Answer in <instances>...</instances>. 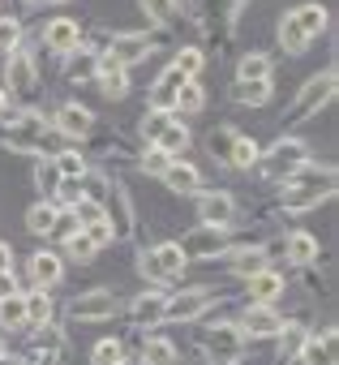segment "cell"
<instances>
[{
	"instance_id": "ba28073f",
	"label": "cell",
	"mask_w": 339,
	"mask_h": 365,
	"mask_svg": "<svg viewBox=\"0 0 339 365\" xmlns=\"http://www.w3.org/2000/svg\"><path fill=\"white\" fill-rule=\"evenodd\" d=\"M215 305V288H185L181 297H167V318L172 322H194L202 309H211Z\"/></svg>"
},
{
	"instance_id": "d6986e66",
	"label": "cell",
	"mask_w": 339,
	"mask_h": 365,
	"mask_svg": "<svg viewBox=\"0 0 339 365\" xmlns=\"http://www.w3.org/2000/svg\"><path fill=\"white\" fill-rule=\"evenodd\" d=\"M245 284H249L254 305H271L275 297H283V275H275V271H258V275H249Z\"/></svg>"
},
{
	"instance_id": "f1b7e54d",
	"label": "cell",
	"mask_w": 339,
	"mask_h": 365,
	"mask_svg": "<svg viewBox=\"0 0 339 365\" xmlns=\"http://www.w3.org/2000/svg\"><path fill=\"white\" fill-rule=\"evenodd\" d=\"M266 99H271V78H266V82H236V86H232V103L262 108Z\"/></svg>"
},
{
	"instance_id": "6da1fadb",
	"label": "cell",
	"mask_w": 339,
	"mask_h": 365,
	"mask_svg": "<svg viewBox=\"0 0 339 365\" xmlns=\"http://www.w3.org/2000/svg\"><path fill=\"white\" fill-rule=\"evenodd\" d=\"M301 163H309V146H305L301 138H279L266 155H258V168H262V176H271V180H288Z\"/></svg>"
},
{
	"instance_id": "8992f818",
	"label": "cell",
	"mask_w": 339,
	"mask_h": 365,
	"mask_svg": "<svg viewBox=\"0 0 339 365\" xmlns=\"http://www.w3.org/2000/svg\"><path fill=\"white\" fill-rule=\"evenodd\" d=\"M181 245V254H185V262H207V258H215V254H224V245H228V228H194L185 241H177Z\"/></svg>"
},
{
	"instance_id": "f907efd6",
	"label": "cell",
	"mask_w": 339,
	"mask_h": 365,
	"mask_svg": "<svg viewBox=\"0 0 339 365\" xmlns=\"http://www.w3.org/2000/svg\"><path fill=\"white\" fill-rule=\"evenodd\" d=\"M167 163H172V159H167L159 146H150V150H146V159H142V172H150V176H163V168H167Z\"/></svg>"
},
{
	"instance_id": "91938a15",
	"label": "cell",
	"mask_w": 339,
	"mask_h": 365,
	"mask_svg": "<svg viewBox=\"0 0 339 365\" xmlns=\"http://www.w3.org/2000/svg\"><path fill=\"white\" fill-rule=\"evenodd\" d=\"M0 356H5V348H0Z\"/></svg>"
},
{
	"instance_id": "8fae6325",
	"label": "cell",
	"mask_w": 339,
	"mask_h": 365,
	"mask_svg": "<svg viewBox=\"0 0 339 365\" xmlns=\"http://www.w3.org/2000/svg\"><path fill=\"white\" fill-rule=\"evenodd\" d=\"M198 220H202V228H228L236 220L232 194H198Z\"/></svg>"
},
{
	"instance_id": "7bdbcfd3",
	"label": "cell",
	"mask_w": 339,
	"mask_h": 365,
	"mask_svg": "<svg viewBox=\"0 0 339 365\" xmlns=\"http://www.w3.org/2000/svg\"><path fill=\"white\" fill-rule=\"evenodd\" d=\"M69 56H73V61H69V69H65V73H69L73 82L95 78V52H69Z\"/></svg>"
},
{
	"instance_id": "94428289",
	"label": "cell",
	"mask_w": 339,
	"mask_h": 365,
	"mask_svg": "<svg viewBox=\"0 0 339 365\" xmlns=\"http://www.w3.org/2000/svg\"><path fill=\"white\" fill-rule=\"evenodd\" d=\"M120 365H125V361H120Z\"/></svg>"
},
{
	"instance_id": "3957f363",
	"label": "cell",
	"mask_w": 339,
	"mask_h": 365,
	"mask_svg": "<svg viewBox=\"0 0 339 365\" xmlns=\"http://www.w3.org/2000/svg\"><path fill=\"white\" fill-rule=\"evenodd\" d=\"M202 348H207V361L211 365H236L241 352H245V335H241L236 322H219V327L207 331V344Z\"/></svg>"
},
{
	"instance_id": "d590c367",
	"label": "cell",
	"mask_w": 339,
	"mask_h": 365,
	"mask_svg": "<svg viewBox=\"0 0 339 365\" xmlns=\"http://www.w3.org/2000/svg\"><path fill=\"white\" fill-rule=\"evenodd\" d=\"M142 361L146 365H177V348L167 339H146L142 344Z\"/></svg>"
},
{
	"instance_id": "9c48e42d",
	"label": "cell",
	"mask_w": 339,
	"mask_h": 365,
	"mask_svg": "<svg viewBox=\"0 0 339 365\" xmlns=\"http://www.w3.org/2000/svg\"><path fill=\"white\" fill-rule=\"evenodd\" d=\"M95 78H99V91L103 99H125L129 95V69L116 61V56H95Z\"/></svg>"
},
{
	"instance_id": "f35d334b",
	"label": "cell",
	"mask_w": 339,
	"mask_h": 365,
	"mask_svg": "<svg viewBox=\"0 0 339 365\" xmlns=\"http://www.w3.org/2000/svg\"><path fill=\"white\" fill-rule=\"evenodd\" d=\"M172 65H177V69H181L189 82H198V73H202V65H207V61H202V52H198V48H181Z\"/></svg>"
},
{
	"instance_id": "7a4b0ae2",
	"label": "cell",
	"mask_w": 339,
	"mask_h": 365,
	"mask_svg": "<svg viewBox=\"0 0 339 365\" xmlns=\"http://www.w3.org/2000/svg\"><path fill=\"white\" fill-rule=\"evenodd\" d=\"M330 95H335V69H322L318 78H309V82L301 86V95H296V103H292V112H288L283 125H301V120L318 116V108H326Z\"/></svg>"
},
{
	"instance_id": "74e56055",
	"label": "cell",
	"mask_w": 339,
	"mask_h": 365,
	"mask_svg": "<svg viewBox=\"0 0 339 365\" xmlns=\"http://www.w3.org/2000/svg\"><path fill=\"white\" fill-rule=\"evenodd\" d=\"M35 185H39V194H43V198H52V194L61 190V172H56V163H52V159H43V163L35 168Z\"/></svg>"
},
{
	"instance_id": "b9f144b4",
	"label": "cell",
	"mask_w": 339,
	"mask_h": 365,
	"mask_svg": "<svg viewBox=\"0 0 339 365\" xmlns=\"http://www.w3.org/2000/svg\"><path fill=\"white\" fill-rule=\"evenodd\" d=\"M65 254H69L73 262H90V258H95L99 250L90 245V237H86V232H73V237L65 241Z\"/></svg>"
},
{
	"instance_id": "277c9868",
	"label": "cell",
	"mask_w": 339,
	"mask_h": 365,
	"mask_svg": "<svg viewBox=\"0 0 339 365\" xmlns=\"http://www.w3.org/2000/svg\"><path fill=\"white\" fill-rule=\"evenodd\" d=\"M35 91H39V69H35L31 52H9V61H5V95L31 99Z\"/></svg>"
},
{
	"instance_id": "e575fe53",
	"label": "cell",
	"mask_w": 339,
	"mask_h": 365,
	"mask_svg": "<svg viewBox=\"0 0 339 365\" xmlns=\"http://www.w3.org/2000/svg\"><path fill=\"white\" fill-rule=\"evenodd\" d=\"M52 163H56L61 180H82L86 176V159L78 150H61V155H52Z\"/></svg>"
},
{
	"instance_id": "7dc6e473",
	"label": "cell",
	"mask_w": 339,
	"mask_h": 365,
	"mask_svg": "<svg viewBox=\"0 0 339 365\" xmlns=\"http://www.w3.org/2000/svg\"><path fill=\"white\" fill-rule=\"evenodd\" d=\"M73 232H82V228H78V220H73V211H56V224H52V232H48V237L69 241Z\"/></svg>"
},
{
	"instance_id": "836d02e7",
	"label": "cell",
	"mask_w": 339,
	"mask_h": 365,
	"mask_svg": "<svg viewBox=\"0 0 339 365\" xmlns=\"http://www.w3.org/2000/svg\"><path fill=\"white\" fill-rule=\"evenodd\" d=\"M258 155H262V150H258L254 138H236L232 150H228V163H232V168H258Z\"/></svg>"
},
{
	"instance_id": "ee69618b",
	"label": "cell",
	"mask_w": 339,
	"mask_h": 365,
	"mask_svg": "<svg viewBox=\"0 0 339 365\" xmlns=\"http://www.w3.org/2000/svg\"><path fill=\"white\" fill-rule=\"evenodd\" d=\"M95 365H120L125 361V348H120V339H103V344H95Z\"/></svg>"
},
{
	"instance_id": "52a82bcc",
	"label": "cell",
	"mask_w": 339,
	"mask_h": 365,
	"mask_svg": "<svg viewBox=\"0 0 339 365\" xmlns=\"http://www.w3.org/2000/svg\"><path fill=\"white\" fill-rule=\"evenodd\" d=\"M103 220L112 224L116 237L133 232V202H129V194L116 185V180H108V190H103Z\"/></svg>"
},
{
	"instance_id": "ab89813d",
	"label": "cell",
	"mask_w": 339,
	"mask_h": 365,
	"mask_svg": "<svg viewBox=\"0 0 339 365\" xmlns=\"http://www.w3.org/2000/svg\"><path fill=\"white\" fill-rule=\"evenodd\" d=\"M202 103H207V95H202L198 82H185L177 91V112H202Z\"/></svg>"
},
{
	"instance_id": "bcb514c9",
	"label": "cell",
	"mask_w": 339,
	"mask_h": 365,
	"mask_svg": "<svg viewBox=\"0 0 339 365\" xmlns=\"http://www.w3.org/2000/svg\"><path fill=\"white\" fill-rule=\"evenodd\" d=\"M18 39H22V26L14 18H0V52H18Z\"/></svg>"
},
{
	"instance_id": "f546056e",
	"label": "cell",
	"mask_w": 339,
	"mask_h": 365,
	"mask_svg": "<svg viewBox=\"0 0 339 365\" xmlns=\"http://www.w3.org/2000/svg\"><path fill=\"white\" fill-rule=\"evenodd\" d=\"M305 339H309V331H305V327L283 322V327H279V361H292V356L305 348Z\"/></svg>"
},
{
	"instance_id": "83f0119b",
	"label": "cell",
	"mask_w": 339,
	"mask_h": 365,
	"mask_svg": "<svg viewBox=\"0 0 339 365\" xmlns=\"http://www.w3.org/2000/svg\"><path fill=\"white\" fill-rule=\"evenodd\" d=\"M292 18L301 22V31L309 35V43L326 31V9H322V5H301V9H292Z\"/></svg>"
},
{
	"instance_id": "f6af8a7d",
	"label": "cell",
	"mask_w": 339,
	"mask_h": 365,
	"mask_svg": "<svg viewBox=\"0 0 339 365\" xmlns=\"http://www.w3.org/2000/svg\"><path fill=\"white\" fill-rule=\"evenodd\" d=\"M150 112L172 116V112H177V91H167V86H159V82H155V91H150Z\"/></svg>"
},
{
	"instance_id": "c3c4849f",
	"label": "cell",
	"mask_w": 339,
	"mask_h": 365,
	"mask_svg": "<svg viewBox=\"0 0 339 365\" xmlns=\"http://www.w3.org/2000/svg\"><path fill=\"white\" fill-rule=\"evenodd\" d=\"M82 232L90 237V245H95V250H103V245H112V241H116V232H112V224H108V220H99V224H90V228H82Z\"/></svg>"
},
{
	"instance_id": "4316f807",
	"label": "cell",
	"mask_w": 339,
	"mask_h": 365,
	"mask_svg": "<svg viewBox=\"0 0 339 365\" xmlns=\"http://www.w3.org/2000/svg\"><path fill=\"white\" fill-rule=\"evenodd\" d=\"M330 194H322V190H305V185H288V194H283V211H313L318 202H326Z\"/></svg>"
},
{
	"instance_id": "44dd1931",
	"label": "cell",
	"mask_w": 339,
	"mask_h": 365,
	"mask_svg": "<svg viewBox=\"0 0 339 365\" xmlns=\"http://www.w3.org/2000/svg\"><path fill=\"white\" fill-rule=\"evenodd\" d=\"M150 258H155V267H159V275H163V279H177V275H181L185 267H189L177 241H167V245H159V250H150Z\"/></svg>"
},
{
	"instance_id": "9a60e30c",
	"label": "cell",
	"mask_w": 339,
	"mask_h": 365,
	"mask_svg": "<svg viewBox=\"0 0 339 365\" xmlns=\"http://www.w3.org/2000/svg\"><path fill=\"white\" fill-rule=\"evenodd\" d=\"M56 133L61 138H86L90 129H95V116H90V108H78V103H65L61 112H56Z\"/></svg>"
},
{
	"instance_id": "5b68a950",
	"label": "cell",
	"mask_w": 339,
	"mask_h": 365,
	"mask_svg": "<svg viewBox=\"0 0 339 365\" xmlns=\"http://www.w3.org/2000/svg\"><path fill=\"white\" fill-rule=\"evenodd\" d=\"M69 314H73L78 322H103V318L120 314V301H116V292H112V288H90V292L73 297Z\"/></svg>"
},
{
	"instance_id": "d4e9b609",
	"label": "cell",
	"mask_w": 339,
	"mask_h": 365,
	"mask_svg": "<svg viewBox=\"0 0 339 365\" xmlns=\"http://www.w3.org/2000/svg\"><path fill=\"white\" fill-rule=\"evenodd\" d=\"M271 78V56L266 52H249V56H241V65H236V82H266Z\"/></svg>"
},
{
	"instance_id": "4fadbf2b",
	"label": "cell",
	"mask_w": 339,
	"mask_h": 365,
	"mask_svg": "<svg viewBox=\"0 0 339 365\" xmlns=\"http://www.w3.org/2000/svg\"><path fill=\"white\" fill-rule=\"evenodd\" d=\"M163 185L172 190V194H198L202 190V172L194 163H185V159H172V163L163 168Z\"/></svg>"
},
{
	"instance_id": "1f68e13d",
	"label": "cell",
	"mask_w": 339,
	"mask_h": 365,
	"mask_svg": "<svg viewBox=\"0 0 339 365\" xmlns=\"http://www.w3.org/2000/svg\"><path fill=\"white\" fill-rule=\"evenodd\" d=\"M0 327L5 331H26V305H22V292L0 301Z\"/></svg>"
},
{
	"instance_id": "9f6ffc18",
	"label": "cell",
	"mask_w": 339,
	"mask_h": 365,
	"mask_svg": "<svg viewBox=\"0 0 339 365\" xmlns=\"http://www.w3.org/2000/svg\"><path fill=\"white\" fill-rule=\"evenodd\" d=\"M9 262H14V250H9L5 241H0V271H9Z\"/></svg>"
},
{
	"instance_id": "f5cc1de1",
	"label": "cell",
	"mask_w": 339,
	"mask_h": 365,
	"mask_svg": "<svg viewBox=\"0 0 339 365\" xmlns=\"http://www.w3.org/2000/svg\"><path fill=\"white\" fill-rule=\"evenodd\" d=\"M185 82H189V78H185V73H181V69H177V65H167V69H163V73H159V86H167V91H181V86H185Z\"/></svg>"
},
{
	"instance_id": "11a10c76",
	"label": "cell",
	"mask_w": 339,
	"mask_h": 365,
	"mask_svg": "<svg viewBox=\"0 0 339 365\" xmlns=\"http://www.w3.org/2000/svg\"><path fill=\"white\" fill-rule=\"evenodd\" d=\"M18 292V279H14V271H0V301L5 297H14Z\"/></svg>"
},
{
	"instance_id": "2e32d148",
	"label": "cell",
	"mask_w": 339,
	"mask_h": 365,
	"mask_svg": "<svg viewBox=\"0 0 339 365\" xmlns=\"http://www.w3.org/2000/svg\"><path fill=\"white\" fill-rule=\"evenodd\" d=\"M133 318H137L142 327H159V322L167 318V292H159V288L142 292V297L133 301Z\"/></svg>"
},
{
	"instance_id": "ac0fdd59",
	"label": "cell",
	"mask_w": 339,
	"mask_h": 365,
	"mask_svg": "<svg viewBox=\"0 0 339 365\" xmlns=\"http://www.w3.org/2000/svg\"><path fill=\"white\" fill-rule=\"evenodd\" d=\"M228 267H232V275H241V279H249V275H258V271H271V254L266 250H236V254H228Z\"/></svg>"
},
{
	"instance_id": "484cf974",
	"label": "cell",
	"mask_w": 339,
	"mask_h": 365,
	"mask_svg": "<svg viewBox=\"0 0 339 365\" xmlns=\"http://www.w3.org/2000/svg\"><path fill=\"white\" fill-rule=\"evenodd\" d=\"M31 279H35V288H52L61 279V258L56 254H35L31 258Z\"/></svg>"
},
{
	"instance_id": "60d3db41",
	"label": "cell",
	"mask_w": 339,
	"mask_h": 365,
	"mask_svg": "<svg viewBox=\"0 0 339 365\" xmlns=\"http://www.w3.org/2000/svg\"><path fill=\"white\" fill-rule=\"evenodd\" d=\"M73 211V220H78V228H90V224H99L103 220V202H95V198H82L78 207H69Z\"/></svg>"
},
{
	"instance_id": "816d5d0a",
	"label": "cell",
	"mask_w": 339,
	"mask_h": 365,
	"mask_svg": "<svg viewBox=\"0 0 339 365\" xmlns=\"http://www.w3.org/2000/svg\"><path fill=\"white\" fill-rule=\"evenodd\" d=\"M167 120H172V116H163V112H150V116H142V138H146V142H155V138H159V129H163Z\"/></svg>"
},
{
	"instance_id": "603a6c76",
	"label": "cell",
	"mask_w": 339,
	"mask_h": 365,
	"mask_svg": "<svg viewBox=\"0 0 339 365\" xmlns=\"http://www.w3.org/2000/svg\"><path fill=\"white\" fill-rule=\"evenodd\" d=\"M279 48H283L288 56H301V52L309 48V35L301 31V22H296L292 14H283V22H279Z\"/></svg>"
},
{
	"instance_id": "7402d4cb",
	"label": "cell",
	"mask_w": 339,
	"mask_h": 365,
	"mask_svg": "<svg viewBox=\"0 0 339 365\" xmlns=\"http://www.w3.org/2000/svg\"><path fill=\"white\" fill-rule=\"evenodd\" d=\"M22 305H26V327H48V318H52V297H48V288L22 292Z\"/></svg>"
},
{
	"instance_id": "680465c9",
	"label": "cell",
	"mask_w": 339,
	"mask_h": 365,
	"mask_svg": "<svg viewBox=\"0 0 339 365\" xmlns=\"http://www.w3.org/2000/svg\"><path fill=\"white\" fill-rule=\"evenodd\" d=\"M0 365H31V361H22V356H0Z\"/></svg>"
},
{
	"instance_id": "681fc988",
	"label": "cell",
	"mask_w": 339,
	"mask_h": 365,
	"mask_svg": "<svg viewBox=\"0 0 339 365\" xmlns=\"http://www.w3.org/2000/svg\"><path fill=\"white\" fill-rule=\"evenodd\" d=\"M232 142H236V133H232V129H211V155H219V159H228V150H232Z\"/></svg>"
},
{
	"instance_id": "d6a6232c",
	"label": "cell",
	"mask_w": 339,
	"mask_h": 365,
	"mask_svg": "<svg viewBox=\"0 0 339 365\" xmlns=\"http://www.w3.org/2000/svg\"><path fill=\"white\" fill-rule=\"evenodd\" d=\"M52 224H56V207H52V202H35V207L26 211V232L48 237V232H52Z\"/></svg>"
},
{
	"instance_id": "cb8c5ba5",
	"label": "cell",
	"mask_w": 339,
	"mask_h": 365,
	"mask_svg": "<svg viewBox=\"0 0 339 365\" xmlns=\"http://www.w3.org/2000/svg\"><path fill=\"white\" fill-rule=\"evenodd\" d=\"M283 254H288V262L309 267V262H318V241H313L309 232H292V237H288V245H283Z\"/></svg>"
},
{
	"instance_id": "30bf717a",
	"label": "cell",
	"mask_w": 339,
	"mask_h": 365,
	"mask_svg": "<svg viewBox=\"0 0 339 365\" xmlns=\"http://www.w3.org/2000/svg\"><path fill=\"white\" fill-rule=\"evenodd\" d=\"M236 327H241V335H249V339H271V335H279L283 318H279L275 305H249Z\"/></svg>"
},
{
	"instance_id": "7c38bea8",
	"label": "cell",
	"mask_w": 339,
	"mask_h": 365,
	"mask_svg": "<svg viewBox=\"0 0 339 365\" xmlns=\"http://www.w3.org/2000/svg\"><path fill=\"white\" fill-rule=\"evenodd\" d=\"M43 43H48L56 56H69V52H78V43H82V26H78L73 18H52L48 31H43Z\"/></svg>"
},
{
	"instance_id": "6f0895ef",
	"label": "cell",
	"mask_w": 339,
	"mask_h": 365,
	"mask_svg": "<svg viewBox=\"0 0 339 365\" xmlns=\"http://www.w3.org/2000/svg\"><path fill=\"white\" fill-rule=\"evenodd\" d=\"M0 120H9V95H5V86H0Z\"/></svg>"
},
{
	"instance_id": "5bb4252c",
	"label": "cell",
	"mask_w": 339,
	"mask_h": 365,
	"mask_svg": "<svg viewBox=\"0 0 339 365\" xmlns=\"http://www.w3.org/2000/svg\"><path fill=\"white\" fill-rule=\"evenodd\" d=\"M146 52H150V39H146V35H133V31H120V35H112V43H108V56H116L125 69H129L133 61H146Z\"/></svg>"
},
{
	"instance_id": "ffe728a7",
	"label": "cell",
	"mask_w": 339,
	"mask_h": 365,
	"mask_svg": "<svg viewBox=\"0 0 339 365\" xmlns=\"http://www.w3.org/2000/svg\"><path fill=\"white\" fill-rule=\"evenodd\" d=\"M155 146H159V150H163L167 159H181V155H185V146H189V129H185L181 120H167V125L159 129Z\"/></svg>"
},
{
	"instance_id": "4dcf8cb0",
	"label": "cell",
	"mask_w": 339,
	"mask_h": 365,
	"mask_svg": "<svg viewBox=\"0 0 339 365\" xmlns=\"http://www.w3.org/2000/svg\"><path fill=\"white\" fill-rule=\"evenodd\" d=\"M61 352H65V339H61V331H52V327H48V331L35 339V361H39V365H56V361H61Z\"/></svg>"
},
{
	"instance_id": "e0dca14e",
	"label": "cell",
	"mask_w": 339,
	"mask_h": 365,
	"mask_svg": "<svg viewBox=\"0 0 339 365\" xmlns=\"http://www.w3.org/2000/svg\"><path fill=\"white\" fill-rule=\"evenodd\" d=\"M296 361H301V365H335V331H326V335H309L305 348L296 352Z\"/></svg>"
},
{
	"instance_id": "db71d44e",
	"label": "cell",
	"mask_w": 339,
	"mask_h": 365,
	"mask_svg": "<svg viewBox=\"0 0 339 365\" xmlns=\"http://www.w3.org/2000/svg\"><path fill=\"white\" fill-rule=\"evenodd\" d=\"M137 271H142V279H150V284H167V279L159 275V267H155V258H150V254H142V258H137Z\"/></svg>"
},
{
	"instance_id": "8d00e7d4",
	"label": "cell",
	"mask_w": 339,
	"mask_h": 365,
	"mask_svg": "<svg viewBox=\"0 0 339 365\" xmlns=\"http://www.w3.org/2000/svg\"><path fill=\"white\" fill-rule=\"evenodd\" d=\"M137 5H142V14L150 18V22H172L177 18V9H181V0H137Z\"/></svg>"
}]
</instances>
